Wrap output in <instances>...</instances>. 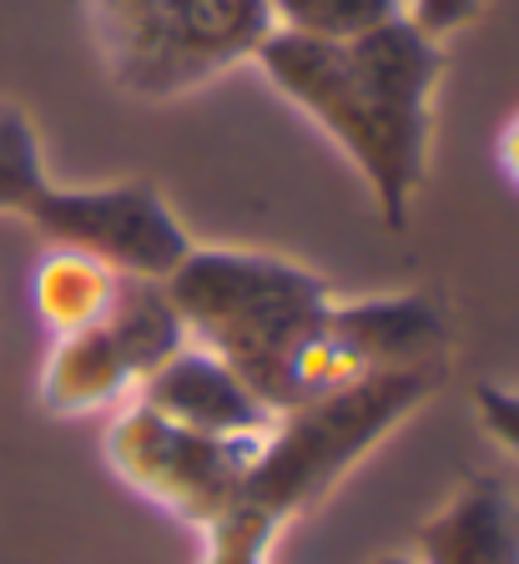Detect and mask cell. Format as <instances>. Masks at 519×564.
<instances>
[{
    "instance_id": "6da1fadb",
    "label": "cell",
    "mask_w": 519,
    "mask_h": 564,
    "mask_svg": "<svg viewBox=\"0 0 519 564\" xmlns=\"http://www.w3.org/2000/svg\"><path fill=\"white\" fill-rule=\"evenodd\" d=\"M252 61L278 86V96H288L307 121H318L323 137H333V147L358 166L378 223L403 232L429 176L444 46L399 15L354 41L272 31Z\"/></svg>"
},
{
    "instance_id": "7a4b0ae2",
    "label": "cell",
    "mask_w": 519,
    "mask_h": 564,
    "mask_svg": "<svg viewBox=\"0 0 519 564\" xmlns=\"http://www.w3.org/2000/svg\"><path fill=\"white\" fill-rule=\"evenodd\" d=\"M187 338L217 352L272 413L303 409L354 383L328 333L333 293L318 272L252 247H192L166 278Z\"/></svg>"
},
{
    "instance_id": "3957f363",
    "label": "cell",
    "mask_w": 519,
    "mask_h": 564,
    "mask_svg": "<svg viewBox=\"0 0 519 564\" xmlns=\"http://www.w3.org/2000/svg\"><path fill=\"white\" fill-rule=\"evenodd\" d=\"M434 388L439 368H383V373H364L354 383L333 388L303 409L278 413L233 509L262 519L268 529H283L288 519L318 505Z\"/></svg>"
},
{
    "instance_id": "277c9868",
    "label": "cell",
    "mask_w": 519,
    "mask_h": 564,
    "mask_svg": "<svg viewBox=\"0 0 519 564\" xmlns=\"http://www.w3.org/2000/svg\"><path fill=\"white\" fill-rule=\"evenodd\" d=\"M91 31L121 91L172 101L258 56L272 11L268 0H91Z\"/></svg>"
},
{
    "instance_id": "5b68a950",
    "label": "cell",
    "mask_w": 519,
    "mask_h": 564,
    "mask_svg": "<svg viewBox=\"0 0 519 564\" xmlns=\"http://www.w3.org/2000/svg\"><path fill=\"white\" fill-rule=\"evenodd\" d=\"M258 448L262 438H213L197 429H182L156 409H147L142 399H131V409L117 413L107 434L111 469L142 499H152L166 514L197 529H207L233 509Z\"/></svg>"
},
{
    "instance_id": "8992f818",
    "label": "cell",
    "mask_w": 519,
    "mask_h": 564,
    "mask_svg": "<svg viewBox=\"0 0 519 564\" xmlns=\"http://www.w3.org/2000/svg\"><path fill=\"white\" fill-rule=\"evenodd\" d=\"M25 223L51 247H72L107 262L121 278L166 282L182 268L192 232L152 182H107V187H51Z\"/></svg>"
},
{
    "instance_id": "52a82bcc",
    "label": "cell",
    "mask_w": 519,
    "mask_h": 564,
    "mask_svg": "<svg viewBox=\"0 0 519 564\" xmlns=\"http://www.w3.org/2000/svg\"><path fill=\"white\" fill-rule=\"evenodd\" d=\"M137 399L147 409H156L162 419L182 423V429H197V434H213V438H268L272 423H278V413L217 352L197 348V343H187L152 378H142Z\"/></svg>"
},
{
    "instance_id": "ba28073f",
    "label": "cell",
    "mask_w": 519,
    "mask_h": 564,
    "mask_svg": "<svg viewBox=\"0 0 519 564\" xmlns=\"http://www.w3.org/2000/svg\"><path fill=\"white\" fill-rule=\"evenodd\" d=\"M328 333L338 352L354 364V373H383V368H444L448 323L439 303L424 293L393 297H358L338 303L333 297Z\"/></svg>"
},
{
    "instance_id": "9c48e42d",
    "label": "cell",
    "mask_w": 519,
    "mask_h": 564,
    "mask_svg": "<svg viewBox=\"0 0 519 564\" xmlns=\"http://www.w3.org/2000/svg\"><path fill=\"white\" fill-rule=\"evenodd\" d=\"M413 564H519V499L499 479H464L413 534Z\"/></svg>"
},
{
    "instance_id": "30bf717a",
    "label": "cell",
    "mask_w": 519,
    "mask_h": 564,
    "mask_svg": "<svg viewBox=\"0 0 519 564\" xmlns=\"http://www.w3.org/2000/svg\"><path fill=\"white\" fill-rule=\"evenodd\" d=\"M131 388H137V378L121 364L117 343L107 338L101 323H91L82 333H61L56 338L46 373H41V403L56 419H82V413H96L107 403H121Z\"/></svg>"
},
{
    "instance_id": "8fae6325",
    "label": "cell",
    "mask_w": 519,
    "mask_h": 564,
    "mask_svg": "<svg viewBox=\"0 0 519 564\" xmlns=\"http://www.w3.org/2000/svg\"><path fill=\"white\" fill-rule=\"evenodd\" d=\"M101 328L117 343L121 364L131 368L137 383L152 378L166 358H177L192 343L177 303L166 293V282H152V278H117V293H111L107 313H101Z\"/></svg>"
},
{
    "instance_id": "7c38bea8",
    "label": "cell",
    "mask_w": 519,
    "mask_h": 564,
    "mask_svg": "<svg viewBox=\"0 0 519 564\" xmlns=\"http://www.w3.org/2000/svg\"><path fill=\"white\" fill-rule=\"evenodd\" d=\"M117 278L107 262L72 252V247H51L36 268V313L51 323V333H82L91 323H101L111 293H117Z\"/></svg>"
},
{
    "instance_id": "4fadbf2b",
    "label": "cell",
    "mask_w": 519,
    "mask_h": 564,
    "mask_svg": "<svg viewBox=\"0 0 519 564\" xmlns=\"http://www.w3.org/2000/svg\"><path fill=\"white\" fill-rule=\"evenodd\" d=\"M56 187L46 172V152H41L36 121L25 117L21 106L0 101V212L31 217L46 192Z\"/></svg>"
},
{
    "instance_id": "5bb4252c",
    "label": "cell",
    "mask_w": 519,
    "mask_h": 564,
    "mask_svg": "<svg viewBox=\"0 0 519 564\" xmlns=\"http://www.w3.org/2000/svg\"><path fill=\"white\" fill-rule=\"evenodd\" d=\"M272 540H278V529H268L242 509H227L223 519L207 524V560L202 564H268Z\"/></svg>"
},
{
    "instance_id": "9a60e30c",
    "label": "cell",
    "mask_w": 519,
    "mask_h": 564,
    "mask_svg": "<svg viewBox=\"0 0 519 564\" xmlns=\"http://www.w3.org/2000/svg\"><path fill=\"white\" fill-rule=\"evenodd\" d=\"M403 15V0H328V25L323 41H354L364 31H378Z\"/></svg>"
},
{
    "instance_id": "2e32d148",
    "label": "cell",
    "mask_w": 519,
    "mask_h": 564,
    "mask_svg": "<svg viewBox=\"0 0 519 564\" xmlns=\"http://www.w3.org/2000/svg\"><path fill=\"white\" fill-rule=\"evenodd\" d=\"M403 15H409L429 41L444 46L448 35H459L464 25H474L484 15V0H403Z\"/></svg>"
},
{
    "instance_id": "e0dca14e",
    "label": "cell",
    "mask_w": 519,
    "mask_h": 564,
    "mask_svg": "<svg viewBox=\"0 0 519 564\" xmlns=\"http://www.w3.org/2000/svg\"><path fill=\"white\" fill-rule=\"evenodd\" d=\"M474 399H479V423L519 458V393H505V388L484 383Z\"/></svg>"
},
{
    "instance_id": "ac0fdd59",
    "label": "cell",
    "mask_w": 519,
    "mask_h": 564,
    "mask_svg": "<svg viewBox=\"0 0 519 564\" xmlns=\"http://www.w3.org/2000/svg\"><path fill=\"white\" fill-rule=\"evenodd\" d=\"M272 31H293V35H323L328 25V0H268Z\"/></svg>"
},
{
    "instance_id": "d6986e66",
    "label": "cell",
    "mask_w": 519,
    "mask_h": 564,
    "mask_svg": "<svg viewBox=\"0 0 519 564\" xmlns=\"http://www.w3.org/2000/svg\"><path fill=\"white\" fill-rule=\"evenodd\" d=\"M495 162H499V176H505L509 187L519 192V111L499 127V141H495Z\"/></svg>"
},
{
    "instance_id": "ffe728a7",
    "label": "cell",
    "mask_w": 519,
    "mask_h": 564,
    "mask_svg": "<svg viewBox=\"0 0 519 564\" xmlns=\"http://www.w3.org/2000/svg\"><path fill=\"white\" fill-rule=\"evenodd\" d=\"M374 564H413V554H383V560H374Z\"/></svg>"
}]
</instances>
